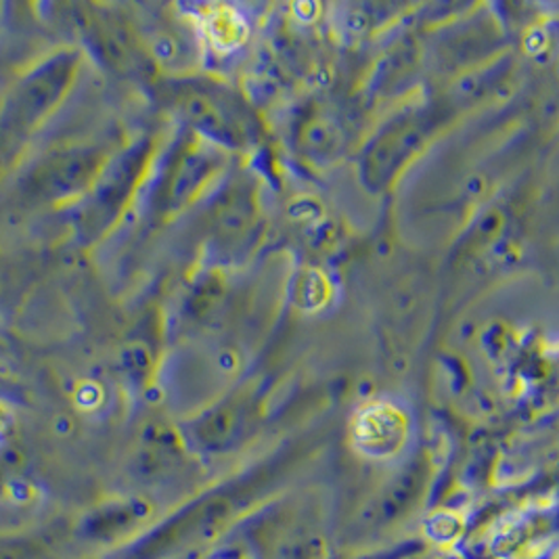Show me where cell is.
I'll use <instances>...</instances> for the list:
<instances>
[{
  "instance_id": "cell-1",
  "label": "cell",
  "mask_w": 559,
  "mask_h": 559,
  "mask_svg": "<svg viewBox=\"0 0 559 559\" xmlns=\"http://www.w3.org/2000/svg\"><path fill=\"white\" fill-rule=\"evenodd\" d=\"M433 120L430 114H407L383 128L365 150L360 175L367 187L382 189L403 170L413 153L426 143L432 132Z\"/></svg>"
},
{
  "instance_id": "cell-2",
  "label": "cell",
  "mask_w": 559,
  "mask_h": 559,
  "mask_svg": "<svg viewBox=\"0 0 559 559\" xmlns=\"http://www.w3.org/2000/svg\"><path fill=\"white\" fill-rule=\"evenodd\" d=\"M407 438V417L394 405H376L356 419V442L373 457L394 455Z\"/></svg>"
},
{
  "instance_id": "cell-3",
  "label": "cell",
  "mask_w": 559,
  "mask_h": 559,
  "mask_svg": "<svg viewBox=\"0 0 559 559\" xmlns=\"http://www.w3.org/2000/svg\"><path fill=\"white\" fill-rule=\"evenodd\" d=\"M221 164V155L204 145H191L178 166L177 178L173 180V200L187 204L205 182L212 178Z\"/></svg>"
},
{
  "instance_id": "cell-4",
  "label": "cell",
  "mask_w": 559,
  "mask_h": 559,
  "mask_svg": "<svg viewBox=\"0 0 559 559\" xmlns=\"http://www.w3.org/2000/svg\"><path fill=\"white\" fill-rule=\"evenodd\" d=\"M202 29H204L207 43L221 52L239 49L248 38L246 20L227 4L207 7L202 15Z\"/></svg>"
},
{
  "instance_id": "cell-5",
  "label": "cell",
  "mask_w": 559,
  "mask_h": 559,
  "mask_svg": "<svg viewBox=\"0 0 559 559\" xmlns=\"http://www.w3.org/2000/svg\"><path fill=\"white\" fill-rule=\"evenodd\" d=\"M187 109L191 120L202 128L205 134L212 139H218L223 143H233L239 136V128L235 118L230 116L227 105H221L216 97L198 93L187 99Z\"/></svg>"
},
{
  "instance_id": "cell-6",
  "label": "cell",
  "mask_w": 559,
  "mask_h": 559,
  "mask_svg": "<svg viewBox=\"0 0 559 559\" xmlns=\"http://www.w3.org/2000/svg\"><path fill=\"white\" fill-rule=\"evenodd\" d=\"M298 139L302 152L321 162H328L344 147L342 128L328 116H312L310 120H306Z\"/></svg>"
},
{
  "instance_id": "cell-7",
  "label": "cell",
  "mask_w": 559,
  "mask_h": 559,
  "mask_svg": "<svg viewBox=\"0 0 559 559\" xmlns=\"http://www.w3.org/2000/svg\"><path fill=\"white\" fill-rule=\"evenodd\" d=\"M223 296H225V280H223V275H218L216 271L204 273L193 285V292H191V298H189L191 312L195 317H202V314L210 312L214 306L218 305Z\"/></svg>"
},
{
  "instance_id": "cell-8",
  "label": "cell",
  "mask_w": 559,
  "mask_h": 559,
  "mask_svg": "<svg viewBox=\"0 0 559 559\" xmlns=\"http://www.w3.org/2000/svg\"><path fill=\"white\" fill-rule=\"evenodd\" d=\"M328 289H330V283L323 273L306 271L305 275L298 280V305L306 306L310 310L325 305Z\"/></svg>"
},
{
  "instance_id": "cell-9",
  "label": "cell",
  "mask_w": 559,
  "mask_h": 559,
  "mask_svg": "<svg viewBox=\"0 0 559 559\" xmlns=\"http://www.w3.org/2000/svg\"><path fill=\"white\" fill-rule=\"evenodd\" d=\"M239 419L241 413L237 407L216 408L210 417H207V428L210 432L202 433L205 442H214V440H229L230 433L239 430Z\"/></svg>"
}]
</instances>
